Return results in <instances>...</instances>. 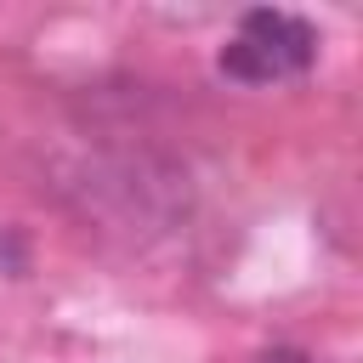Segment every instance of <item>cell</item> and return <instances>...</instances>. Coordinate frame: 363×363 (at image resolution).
<instances>
[{"label": "cell", "instance_id": "obj_1", "mask_svg": "<svg viewBox=\"0 0 363 363\" xmlns=\"http://www.w3.org/2000/svg\"><path fill=\"white\" fill-rule=\"evenodd\" d=\"M312 62H318V28L284 6L244 11L216 51V68L238 85H284V79H301Z\"/></svg>", "mask_w": 363, "mask_h": 363}, {"label": "cell", "instance_id": "obj_2", "mask_svg": "<svg viewBox=\"0 0 363 363\" xmlns=\"http://www.w3.org/2000/svg\"><path fill=\"white\" fill-rule=\"evenodd\" d=\"M255 363H312L306 352H289V346H272V352H261Z\"/></svg>", "mask_w": 363, "mask_h": 363}]
</instances>
